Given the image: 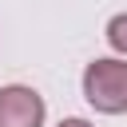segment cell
Here are the masks:
<instances>
[{
	"instance_id": "obj_1",
	"label": "cell",
	"mask_w": 127,
	"mask_h": 127,
	"mask_svg": "<svg viewBox=\"0 0 127 127\" xmlns=\"http://www.w3.org/2000/svg\"><path fill=\"white\" fill-rule=\"evenodd\" d=\"M87 107L99 115H127V60L123 56H99L79 75Z\"/></svg>"
},
{
	"instance_id": "obj_3",
	"label": "cell",
	"mask_w": 127,
	"mask_h": 127,
	"mask_svg": "<svg viewBox=\"0 0 127 127\" xmlns=\"http://www.w3.org/2000/svg\"><path fill=\"white\" fill-rule=\"evenodd\" d=\"M103 36H107V48H111L115 56H123V60H127V12H115V16L107 20Z\"/></svg>"
},
{
	"instance_id": "obj_4",
	"label": "cell",
	"mask_w": 127,
	"mask_h": 127,
	"mask_svg": "<svg viewBox=\"0 0 127 127\" xmlns=\"http://www.w3.org/2000/svg\"><path fill=\"white\" fill-rule=\"evenodd\" d=\"M56 127H95L91 119H83V115H67V119H60Z\"/></svg>"
},
{
	"instance_id": "obj_2",
	"label": "cell",
	"mask_w": 127,
	"mask_h": 127,
	"mask_svg": "<svg viewBox=\"0 0 127 127\" xmlns=\"http://www.w3.org/2000/svg\"><path fill=\"white\" fill-rule=\"evenodd\" d=\"M48 103L28 83H4L0 87V127H44Z\"/></svg>"
}]
</instances>
